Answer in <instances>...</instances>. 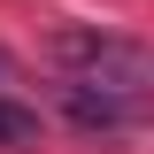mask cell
<instances>
[{"label": "cell", "instance_id": "7a4b0ae2", "mask_svg": "<svg viewBox=\"0 0 154 154\" xmlns=\"http://www.w3.org/2000/svg\"><path fill=\"white\" fill-rule=\"evenodd\" d=\"M62 108H69V123L77 131H131V123H146L154 108H139V100H123V93H100V85H77V77H62Z\"/></svg>", "mask_w": 154, "mask_h": 154}, {"label": "cell", "instance_id": "6da1fadb", "mask_svg": "<svg viewBox=\"0 0 154 154\" xmlns=\"http://www.w3.org/2000/svg\"><path fill=\"white\" fill-rule=\"evenodd\" d=\"M54 69L77 77V85H100V93H123L139 108H154V46H139V38L69 23V31H54Z\"/></svg>", "mask_w": 154, "mask_h": 154}, {"label": "cell", "instance_id": "277c9868", "mask_svg": "<svg viewBox=\"0 0 154 154\" xmlns=\"http://www.w3.org/2000/svg\"><path fill=\"white\" fill-rule=\"evenodd\" d=\"M8 85H16V54L0 46V93H8Z\"/></svg>", "mask_w": 154, "mask_h": 154}, {"label": "cell", "instance_id": "3957f363", "mask_svg": "<svg viewBox=\"0 0 154 154\" xmlns=\"http://www.w3.org/2000/svg\"><path fill=\"white\" fill-rule=\"evenodd\" d=\"M31 139H38V116L16 108V100L0 93V146H31Z\"/></svg>", "mask_w": 154, "mask_h": 154}]
</instances>
